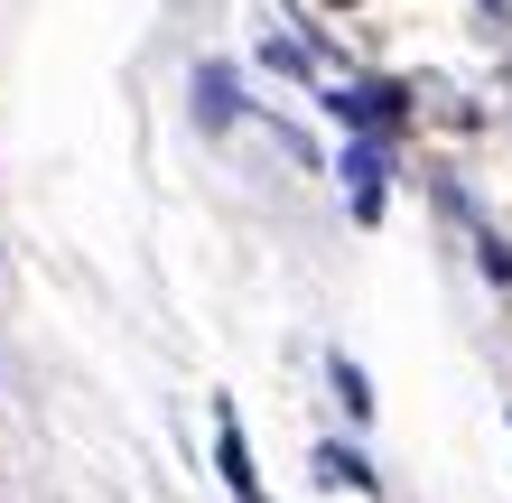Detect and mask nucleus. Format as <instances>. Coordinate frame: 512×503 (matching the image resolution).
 I'll list each match as a JSON object with an SVG mask.
<instances>
[{
  "mask_svg": "<svg viewBox=\"0 0 512 503\" xmlns=\"http://www.w3.org/2000/svg\"><path fill=\"white\" fill-rule=\"evenodd\" d=\"M336 122H364V131H391L401 122V94H391V84H336Z\"/></svg>",
  "mask_w": 512,
  "mask_h": 503,
  "instance_id": "nucleus-1",
  "label": "nucleus"
},
{
  "mask_svg": "<svg viewBox=\"0 0 512 503\" xmlns=\"http://www.w3.org/2000/svg\"><path fill=\"white\" fill-rule=\"evenodd\" d=\"M215 466H224L233 503H270V494H261V476H252V457H243V429H233V410L215 420Z\"/></svg>",
  "mask_w": 512,
  "mask_h": 503,
  "instance_id": "nucleus-2",
  "label": "nucleus"
},
{
  "mask_svg": "<svg viewBox=\"0 0 512 503\" xmlns=\"http://www.w3.org/2000/svg\"><path fill=\"white\" fill-rule=\"evenodd\" d=\"M345 177H354V215H382V140H354V150H345Z\"/></svg>",
  "mask_w": 512,
  "mask_h": 503,
  "instance_id": "nucleus-3",
  "label": "nucleus"
},
{
  "mask_svg": "<svg viewBox=\"0 0 512 503\" xmlns=\"http://www.w3.org/2000/svg\"><path fill=\"white\" fill-rule=\"evenodd\" d=\"M196 112H205V122H233V112H243V103H233V66H196Z\"/></svg>",
  "mask_w": 512,
  "mask_h": 503,
  "instance_id": "nucleus-4",
  "label": "nucleus"
},
{
  "mask_svg": "<svg viewBox=\"0 0 512 503\" xmlns=\"http://www.w3.org/2000/svg\"><path fill=\"white\" fill-rule=\"evenodd\" d=\"M317 476L326 485H373V466L354 457V448H317Z\"/></svg>",
  "mask_w": 512,
  "mask_h": 503,
  "instance_id": "nucleus-5",
  "label": "nucleus"
},
{
  "mask_svg": "<svg viewBox=\"0 0 512 503\" xmlns=\"http://www.w3.org/2000/svg\"><path fill=\"white\" fill-rule=\"evenodd\" d=\"M336 392H345V410H354V420H364V410H373V392H364V373H354L345 354H336Z\"/></svg>",
  "mask_w": 512,
  "mask_h": 503,
  "instance_id": "nucleus-6",
  "label": "nucleus"
},
{
  "mask_svg": "<svg viewBox=\"0 0 512 503\" xmlns=\"http://www.w3.org/2000/svg\"><path fill=\"white\" fill-rule=\"evenodd\" d=\"M485 10H494V19H512V0H485Z\"/></svg>",
  "mask_w": 512,
  "mask_h": 503,
  "instance_id": "nucleus-7",
  "label": "nucleus"
}]
</instances>
